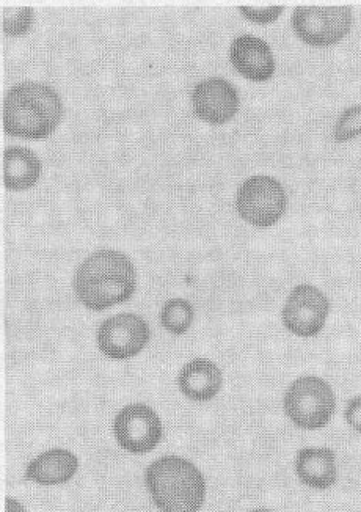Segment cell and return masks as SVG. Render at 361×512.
Here are the masks:
<instances>
[{"label": "cell", "instance_id": "6da1fadb", "mask_svg": "<svg viewBox=\"0 0 361 512\" xmlns=\"http://www.w3.org/2000/svg\"><path fill=\"white\" fill-rule=\"evenodd\" d=\"M77 299L88 310L103 311L131 299L137 286L132 261L118 250H98L77 267Z\"/></svg>", "mask_w": 361, "mask_h": 512}, {"label": "cell", "instance_id": "7a4b0ae2", "mask_svg": "<svg viewBox=\"0 0 361 512\" xmlns=\"http://www.w3.org/2000/svg\"><path fill=\"white\" fill-rule=\"evenodd\" d=\"M63 104L54 88L40 82H22L4 99V131L13 137L40 140L60 125Z\"/></svg>", "mask_w": 361, "mask_h": 512}, {"label": "cell", "instance_id": "3957f363", "mask_svg": "<svg viewBox=\"0 0 361 512\" xmlns=\"http://www.w3.org/2000/svg\"><path fill=\"white\" fill-rule=\"evenodd\" d=\"M146 489L162 512H198L205 503L206 481L197 465L164 456L146 469Z\"/></svg>", "mask_w": 361, "mask_h": 512}, {"label": "cell", "instance_id": "277c9868", "mask_svg": "<svg viewBox=\"0 0 361 512\" xmlns=\"http://www.w3.org/2000/svg\"><path fill=\"white\" fill-rule=\"evenodd\" d=\"M283 410L292 425L303 431H318L329 425L335 415V392L322 377H299L286 388Z\"/></svg>", "mask_w": 361, "mask_h": 512}, {"label": "cell", "instance_id": "5b68a950", "mask_svg": "<svg viewBox=\"0 0 361 512\" xmlns=\"http://www.w3.org/2000/svg\"><path fill=\"white\" fill-rule=\"evenodd\" d=\"M288 205L285 187L275 178L256 175L248 178L236 194V211L256 228H269L283 217Z\"/></svg>", "mask_w": 361, "mask_h": 512}, {"label": "cell", "instance_id": "8992f818", "mask_svg": "<svg viewBox=\"0 0 361 512\" xmlns=\"http://www.w3.org/2000/svg\"><path fill=\"white\" fill-rule=\"evenodd\" d=\"M292 27L303 43L314 48H329L351 32L349 7H297L292 13Z\"/></svg>", "mask_w": 361, "mask_h": 512}, {"label": "cell", "instance_id": "52a82bcc", "mask_svg": "<svg viewBox=\"0 0 361 512\" xmlns=\"http://www.w3.org/2000/svg\"><path fill=\"white\" fill-rule=\"evenodd\" d=\"M330 313V302L321 289L313 285H299L292 289L281 319L283 326L300 338H313L324 329Z\"/></svg>", "mask_w": 361, "mask_h": 512}, {"label": "cell", "instance_id": "ba28073f", "mask_svg": "<svg viewBox=\"0 0 361 512\" xmlns=\"http://www.w3.org/2000/svg\"><path fill=\"white\" fill-rule=\"evenodd\" d=\"M114 434L128 453H150L162 440L161 418L146 404H129L115 417Z\"/></svg>", "mask_w": 361, "mask_h": 512}, {"label": "cell", "instance_id": "9c48e42d", "mask_svg": "<svg viewBox=\"0 0 361 512\" xmlns=\"http://www.w3.org/2000/svg\"><path fill=\"white\" fill-rule=\"evenodd\" d=\"M96 341L99 351L109 359H131L140 354L150 341V327L145 319L134 313H121L99 326Z\"/></svg>", "mask_w": 361, "mask_h": 512}, {"label": "cell", "instance_id": "30bf717a", "mask_svg": "<svg viewBox=\"0 0 361 512\" xmlns=\"http://www.w3.org/2000/svg\"><path fill=\"white\" fill-rule=\"evenodd\" d=\"M195 115L209 125H225L239 110V93L231 82L211 77L192 92Z\"/></svg>", "mask_w": 361, "mask_h": 512}, {"label": "cell", "instance_id": "8fae6325", "mask_svg": "<svg viewBox=\"0 0 361 512\" xmlns=\"http://www.w3.org/2000/svg\"><path fill=\"white\" fill-rule=\"evenodd\" d=\"M234 70L252 82H266L275 73V59L269 44L253 35H241L231 44Z\"/></svg>", "mask_w": 361, "mask_h": 512}, {"label": "cell", "instance_id": "7c38bea8", "mask_svg": "<svg viewBox=\"0 0 361 512\" xmlns=\"http://www.w3.org/2000/svg\"><path fill=\"white\" fill-rule=\"evenodd\" d=\"M222 385V370L209 359L190 360L178 376L179 390L195 403H208L216 398Z\"/></svg>", "mask_w": 361, "mask_h": 512}, {"label": "cell", "instance_id": "4fadbf2b", "mask_svg": "<svg viewBox=\"0 0 361 512\" xmlns=\"http://www.w3.org/2000/svg\"><path fill=\"white\" fill-rule=\"evenodd\" d=\"M296 475L305 486L327 491L338 480L335 451L330 448H302L297 453Z\"/></svg>", "mask_w": 361, "mask_h": 512}, {"label": "cell", "instance_id": "5bb4252c", "mask_svg": "<svg viewBox=\"0 0 361 512\" xmlns=\"http://www.w3.org/2000/svg\"><path fill=\"white\" fill-rule=\"evenodd\" d=\"M77 469L79 461L76 454L55 448L40 454L27 465L26 480L41 486H59L68 483L76 475Z\"/></svg>", "mask_w": 361, "mask_h": 512}, {"label": "cell", "instance_id": "9a60e30c", "mask_svg": "<svg viewBox=\"0 0 361 512\" xmlns=\"http://www.w3.org/2000/svg\"><path fill=\"white\" fill-rule=\"evenodd\" d=\"M41 176V161L29 148L10 147L4 153V183L10 191H26Z\"/></svg>", "mask_w": 361, "mask_h": 512}, {"label": "cell", "instance_id": "2e32d148", "mask_svg": "<svg viewBox=\"0 0 361 512\" xmlns=\"http://www.w3.org/2000/svg\"><path fill=\"white\" fill-rule=\"evenodd\" d=\"M195 311L189 300L170 299L161 311V324L172 335H184L194 322Z\"/></svg>", "mask_w": 361, "mask_h": 512}, {"label": "cell", "instance_id": "e0dca14e", "mask_svg": "<svg viewBox=\"0 0 361 512\" xmlns=\"http://www.w3.org/2000/svg\"><path fill=\"white\" fill-rule=\"evenodd\" d=\"M33 10L30 7L4 8L2 26L10 37H22L32 27Z\"/></svg>", "mask_w": 361, "mask_h": 512}, {"label": "cell", "instance_id": "ac0fdd59", "mask_svg": "<svg viewBox=\"0 0 361 512\" xmlns=\"http://www.w3.org/2000/svg\"><path fill=\"white\" fill-rule=\"evenodd\" d=\"M361 136V106H352L344 110L336 121L333 139L344 143Z\"/></svg>", "mask_w": 361, "mask_h": 512}, {"label": "cell", "instance_id": "d6986e66", "mask_svg": "<svg viewBox=\"0 0 361 512\" xmlns=\"http://www.w3.org/2000/svg\"><path fill=\"white\" fill-rule=\"evenodd\" d=\"M239 10L245 19L255 22V24H263V26L277 21L283 13V7H274V5H270V7H241Z\"/></svg>", "mask_w": 361, "mask_h": 512}, {"label": "cell", "instance_id": "ffe728a7", "mask_svg": "<svg viewBox=\"0 0 361 512\" xmlns=\"http://www.w3.org/2000/svg\"><path fill=\"white\" fill-rule=\"evenodd\" d=\"M344 420L354 431L361 434V395L349 399L344 409Z\"/></svg>", "mask_w": 361, "mask_h": 512}, {"label": "cell", "instance_id": "44dd1931", "mask_svg": "<svg viewBox=\"0 0 361 512\" xmlns=\"http://www.w3.org/2000/svg\"><path fill=\"white\" fill-rule=\"evenodd\" d=\"M5 512H26V509H24V506H22L18 500L8 497L7 500H5Z\"/></svg>", "mask_w": 361, "mask_h": 512}, {"label": "cell", "instance_id": "7402d4cb", "mask_svg": "<svg viewBox=\"0 0 361 512\" xmlns=\"http://www.w3.org/2000/svg\"><path fill=\"white\" fill-rule=\"evenodd\" d=\"M248 512H274V511H270V509L258 508V509H253V511H248Z\"/></svg>", "mask_w": 361, "mask_h": 512}]
</instances>
